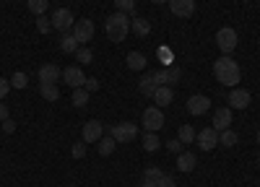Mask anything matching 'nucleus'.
<instances>
[{"instance_id":"obj_1","label":"nucleus","mask_w":260,"mask_h":187,"mask_svg":"<svg viewBox=\"0 0 260 187\" xmlns=\"http://www.w3.org/2000/svg\"><path fill=\"white\" fill-rule=\"evenodd\" d=\"M213 76H216V81H219L221 86L234 89L237 83H240V78H242V70H240V65H237V60H234V57L221 55L219 60L213 62Z\"/></svg>"},{"instance_id":"obj_21","label":"nucleus","mask_w":260,"mask_h":187,"mask_svg":"<svg viewBox=\"0 0 260 187\" xmlns=\"http://www.w3.org/2000/svg\"><path fill=\"white\" fill-rule=\"evenodd\" d=\"M130 31H133L136 36H148L151 24H148L146 18H133V21H130Z\"/></svg>"},{"instance_id":"obj_14","label":"nucleus","mask_w":260,"mask_h":187,"mask_svg":"<svg viewBox=\"0 0 260 187\" xmlns=\"http://www.w3.org/2000/svg\"><path fill=\"white\" fill-rule=\"evenodd\" d=\"M229 125H232V109H229V107H221V109L213 112V125H211V128H213L216 133L226 130Z\"/></svg>"},{"instance_id":"obj_4","label":"nucleus","mask_w":260,"mask_h":187,"mask_svg":"<svg viewBox=\"0 0 260 187\" xmlns=\"http://www.w3.org/2000/svg\"><path fill=\"white\" fill-rule=\"evenodd\" d=\"M52 29H57V31H62V34H68L73 26H76V18H73V11H68V8H57V11H52Z\"/></svg>"},{"instance_id":"obj_35","label":"nucleus","mask_w":260,"mask_h":187,"mask_svg":"<svg viewBox=\"0 0 260 187\" xmlns=\"http://www.w3.org/2000/svg\"><path fill=\"white\" fill-rule=\"evenodd\" d=\"M167 76H169V86H172V83H177L182 78V70L177 65H172V68H167Z\"/></svg>"},{"instance_id":"obj_27","label":"nucleus","mask_w":260,"mask_h":187,"mask_svg":"<svg viewBox=\"0 0 260 187\" xmlns=\"http://www.w3.org/2000/svg\"><path fill=\"white\" fill-rule=\"evenodd\" d=\"M26 6H29L31 13L45 16V13H47V6H50V0H26Z\"/></svg>"},{"instance_id":"obj_47","label":"nucleus","mask_w":260,"mask_h":187,"mask_svg":"<svg viewBox=\"0 0 260 187\" xmlns=\"http://www.w3.org/2000/svg\"><path fill=\"white\" fill-rule=\"evenodd\" d=\"M257 166H260V156H257Z\"/></svg>"},{"instance_id":"obj_46","label":"nucleus","mask_w":260,"mask_h":187,"mask_svg":"<svg viewBox=\"0 0 260 187\" xmlns=\"http://www.w3.org/2000/svg\"><path fill=\"white\" fill-rule=\"evenodd\" d=\"M257 145H260V130H257Z\"/></svg>"},{"instance_id":"obj_5","label":"nucleus","mask_w":260,"mask_h":187,"mask_svg":"<svg viewBox=\"0 0 260 187\" xmlns=\"http://www.w3.org/2000/svg\"><path fill=\"white\" fill-rule=\"evenodd\" d=\"M141 122H143V128H146V130L159 133V130L164 128V115H161V109H159V107H148V109H143Z\"/></svg>"},{"instance_id":"obj_7","label":"nucleus","mask_w":260,"mask_h":187,"mask_svg":"<svg viewBox=\"0 0 260 187\" xmlns=\"http://www.w3.org/2000/svg\"><path fill=\"white\" fill-rule=\"evenodd\" d=\"M71 34L76 36L78 45H86V42H91V36H94V21H91V18H81V21H76V26L71 29Z\"/></svg>"},{"instance_id":"obj_8","label":"nucleus","mask_w":260,"mask_h":187,"mask_svg":"<svg viewBox=\"0 0 260 187\" xmlns=\"http://www.w3.org/2000/svg\"><path fill=\"white\" fill-rule=\"evenodd\" d=\"M81 138H83V143H99L104 138V125L99 120H89L81 130Z\"/></svg>"},{"instance_id":"obj_30","label":"nucleus","mask_w":260,"mask_h":187,"mask_svg":"<svg viewBox=\"0 0 260 187\" xmlns=\"http://www.w3.org/2000/svg\"><path fill=\"white\" fill-rule=\"evenodd\" d=\"M115 8L122 11V13H130V16H133V11H136V0H115Z\"/></svg>"},{"instance_id":"obj_18","label":"nucleus","mask_w":260,"mask_h":187,"mask_svg":"<svg viewBox=\"0 0 260 187\" xmlns=\"http://www.w3.org/2000/svg\"><path fill=\"white\" fill-rule=\"evenodd\" d=\"M195 166H198V156H192L190 151H182V154H177V169L180 172H192Z\"/></svg>"},{"instance_id":"obj_34","label":"nucleus","mask_w":260,"mask_h":187,"mask_svg":"<svg viewBox=\"0 0 260 187\" xmlns=\"http://www.w3.org/2000/svg\"><path fill=\"white\" fill-rule=\"evenodd\" d=\"M182 140L180 138H169V143H167V148H169V154H182Z\"/></svg>"},{"instance_id":"obj_29","label":"nucleus","mask_w":260,"mask_h":187,"mask_svg":"<svg viewBox=\"0 0 260 187\" xmlns=\"http://www.w3.org/2000/svg\"><path fill=\"white\" fill-rule=\"evenodd\" d=\"M177 135H180V140H182V143H192L198 133L192 130V125H182V128L177 130Z\"/></svg>"},{"instance_id":"obj_36","label":"nucleus","mask_w":260,"mask_h":187,"mask_svg":"<svg viewBox=\"0 0 260 187\" xmlns=\"http://www.w3.org/2000/svg\"><path fill=\"white\" fill-rule=\"evenodd\" d=\"M71 156H73V159H83V156H86V143H83V140L76 143L73 148H71Z\"/></svg>"},{"instance_id":"obj_32","label":"nucleus","mask_w":260,"mask_h":187,"mask_svg":"<svg viewBox=\"0 0 260 187\" xmlns=\"http://www.w3.org/2000/svg\"><path fill=\"white\" fill-rule=\"evenodd\" d=\"M76 57H78V62H83V65H89V62L94 60V55H91L89 47H78L76 50Z\"/></svg>"},{"instance_id":"obj_12","label":"nucleus","mask_w":260,"mask_h":187,"mask_svg":"<svg viewBox=\"0 0 260 187\" xmlns=\"http://www.w3.org/2000/svg\"><path fill=\"white\" fill-rule=\"evenodd\" d=\"M62 81L68 83L71 89H81L83 83H86V73H83L78 65H68V68L62 70Z\"/></svg>"},{"instance_id":"obj_3","label":"nucleus","mask_w":260,"mask_h":187,"mask_svg":"<svg viewBox=\"0 0 260 187\" xmlns=\"http://www.w3.org/2000/svg\"><path fill=\"white\" fill-rule=\"evenodd\" d=\"M237 42H240V36H237V31H234L232 26H224V29H219V31H216V47H219L224 55L234 52Z\"/></svg>"},{"instance_id":"obj_22","label":"nucleus","mask_w":260,"mask_h":187,"mask_svg":"<svg viewBox=\"0 0 260 187\" xmlns=\"http://www.w3.org/2000/svg\"><path fill=\"white\" fill-rule=\"evenodd\" d=\"M39 94H42V99H47V101H57L60 99V91H57L55 83H39Z\"/></svg>"},{"instance_id":"obj_25","label":"nucleus","mask_w":260,"mask_h":187,"mask_svg":"<svg viewBox=\"0 0 260 187\" xmlns=\"http://www.w3.org/2000/svg\"><path fill=\"white\" fill-rule=\"evenodd\" d=\"M89 96H91V94L86 91L83 86H81V89H73V96H71L73 107H78V109H81V107H86V104H89Z\"/></svg>"},{"instance_id":"obj_43","label":"nucleus","mask_w":260,"mask_h":187,"mask_svg":"<svg viewBox=\"0 0 260 187\" xmlns=\"http://www.w3.org/2000/svg\"><path fill=\"white\" fill-rule=\"evenodd\" d=\"M8 120V107H6V101H0V122Z\"/></svg>"},{"instance_id":"obj_39","label":"nucleus","mask_w":260,"mask_h":187,"mask_svg":"<svg viewBox=\"0 0 260 187\" xmlns=\"http://www.w3.org/2000/svg\"><path fill=\"white\" fill-rule=\"evenodd\" d=\"M83 89L89 91V94H94V91L99 89V81H96V78H86V83H83Z\"/></svg>"},{"instance_id":"obj_40","label":"nucleus","mask_w":260,"mask_h":187,"mask_svg":"<svg viewBox=\"0 0 260 187\" xmlns=\"http://www.w3.org/2000/svg\"><path fill=\"white\" fill-rule=\"evenodd\" d=\"M159 60L164 62V65H172V52H169L167 47H161V50H159Z\"/></svg>"},{"instance_id":"obj_45","label":"nucleus","mask_w":260,"mask_h":187,"mask_svg":"<svg viewBox=\"0 0 260 187\" xmlns=\"http://www.w3.org/2000/svg\"><path fill=\"white\" fill-rule=\"evenodd\" d=\"M151 3H169V0H151Z\"/></svg>"},{"instance_id":"obj_23","label":"nucleus","mask_w":260,"mask_h":187,"mask_svg":"<svg viewBox=\"0 0 260 187\" xmlns=\"http://www.w3.org/2000/svg\"><path fill=\"white\" fill-rule=\"evenodd\" d=\"M143 148H146V151H151V154L159 151V148H161L159 135H156V133H151V130H146V135H143Z\"/></svg>"},{"instance_id":"obj_20","label":"nucleus","mask_w":260,"mask_h":187,"mask_svg":"<svg viewBox=\"0 0 260 187\" xmlns=\"http://www.w3.org/2000/svg\"><path fill=\"white\" fill-rule=\"evenodd\" d=\"M115 145H117V140H115L112 135H104V138L96 143L99 156H112V154H115Z\"/></svg>"},{"instance_id":"obj_2","label":"nucleus","mask_w":260,"mask_h":187,"mask_svg":"<svg viewBox=\"0 0 260 187\" xmlns=\"http://www.w3.org/2000/svg\"><path fill=\"white\" fill-rule=\"evenodd\" d=\"M104 29H107V36H110L112 42H122V39L127 36V31H130V18H127V13L115 11L112 16H107Z\"/></svg>"},{"instance_id":"obj_13","label":"nucleus","mask_w":260,"mask_h":187,"mask_svg":"<svg viewBox=\"0 0 260 187\" xmlns=\"http://www.w3.org/2000/svg\"><path fill=\"white\" fill-rule=\"evenodd\" d=\"M169 11L177 18H190L195 13V0H169Z\"/></svg>"},{"instance_id":"obj_26","label":"nucleus","mask_w":260,"mask_h":187,"mask_svg":"<svg viewBox=\"0 0 260 187\" xmlns=\"http://www.w3.org/2000/svg\"><path fill=\"white\" fill-rule=\"evenodd\" d=\"M237 140H240V135H237L234 130H229V128L219 133V143H221V145H226V148H232V145H237Z\"/></svg>"},{"instance_id":"obj_11","label":"nucleus","mask_w":260,"mask_h":187,"mask_svg":"<svg viewBox=\"0 0 260 187\" xmlns=\"http://www.w3.org/2000/svg\"><path fill=\"white\" fill-rule=\"evenodd\" d=\"M250 107V91L234 86L229 94V109H247Z\"/></svg>"},{"instance_id":"obj_33","label":"nucleus","mask_w":260,"mask_h":187,"mask_svg":"<svg viewBox=\"0 0 260 187\" xmlns=\"http://www.w3.org/2000/svg\"><path fill=\"white\" fill-rule=\"evenodd\" d=\"M37 29H39L42 34H47V31L52 29V21H50L47 16H37Z\"/></svg>"},{"instance_id":"obj_6","label":"nucleus","mask_w":260,"mask_h":187,"mask_svg":"<svg viewBox=\"0 0 260 187\" xmlns=\"http://www.w3.org/2000/svg\"><path fill=\"white\" fill-rule=\"evenodd\" d=\"M110 135H112L117 143H130V140L138 135V128H136L133 122H117V125H112Z\"/></svg>"},{"instance_id":"obj_38","label":"nucleus","mask_w":260,"mask_h":187,"mask_svg":"<svg viewBox=\"0 0 260 187\" xmlns=\"http://www.w3.org/2000/svg\"><path fill=\"white\" fill-rule=\"evenodd\" d=\"M154 81H156V86H169V76H167V70H156V73H154Z\"/></svg>"},{"instance_id":"obj_17","label":"nucleus","mask_w":260,"mask_h":187,"mask_svg":"<svg viewBox=\"0 0 260 187\" xmlns=\"http://www.w3.org/2000/svg\"><path fill=\"white\" fill-rule=\"evenodd\" d=\"M125 65H127L130 70H136V73H141V70H146V65H148V60H146V55H143V52H130V55L125 57Z\"/></svg>"},{"instance_id":"obj_19","label":"nucleus","mask_w":260,"mask_h":187,"mask_svg":"<svg viewBox=\"0 0 260 187\" xmlns=\"http://www.w3.org/2000/svg\"><path fill=\"white\" fill-rule=\"evenodd\" d=\"M138 89H141V94L143 96H154V91H156V81H154V73H146V76H141V81H138Z\"/></svg>"},{"instance_id":"obj_31","label":"nucleus","mask_w":260,"mask_h":187,"mask_svg":"<svg viewBox=\"0 0 260 187\" xmlns=\"http://www.w3.org/2000/svg\"><path fill=\"white\" fill-rule=\"evenodd\" d=\"M161 169H159V166H148V169L143 172V177H146V182H159L161 179Z\"/></svg>"},{"instance_id":"obj_41","label":"nucleus","mask_w":260,"mask_h":187,"mask_svg":"<svg viewBox=\"0 0 260 187\" xmlns=\"http://www.w3.org/2000/svg\"><path fill=\"white\" fill-rule=\"evenodd\" d=\"M3 133L6 135H11V133H16V122L8 117V120H3Z\"/></svg>"},{"instance_id":"obj_10","label":"nucleus","mask_w":260,"mask_h":187,"mask_svg":"<svg viewBox=\"0 0 260 187\" xmlns=\"http://www.w3.org/2000/svg\"><path fill=\"white\" fill-rule=\"evenodd\" d=\"M195 140H198L201 151H213L216 145H219V133H216L213 128H206V130H201L198 135H195Z\"/></svg>"},{"instance_id":"obj_15","label":"nucleus","mask_w":260,"mask_h":187,"mask_svg":"<svg viewBox=\"0 0 260 187\" xmlns=\"http://www.w3.org/2000/svg\"><path fill=\"white\" fill-rule=\"evenodd\" d=\"M57 78H62V70L57 65H52V62L39 68V83H55Z\"/></svg>"},{"instance_id":"obj_42","label":"nucleus","mask_w":260,"mask_h":187,"mask_svg":"<svg viewBox=\"0 0 260 187\" xmlns=\"http://www.w3.org/2000/svg\"><path fill=\"white\" fill-rule=\"evenodd\" d=\"M159 187H175V177H167V174H161V179L156 182Z\"/></svg>"},{"instance_id":"obj_9","label":"nucleus","mask_w":260,"mask_h":187,"mask_svg":"<svg viewBox=\"0 0 260 187\" xmlns=\"http://www.w3.org/2000/svg\"><path fill=\"white\" fill-rule=\"evenodd\" d=\"M208 109H211V99H208V96H203V94H192V96L187 99V112H190V115L201 117V115H206Z\"/></svg>"},{"instance_id":"obj_37","label":"nucleus","mask_w":260,"mask_h":187,"mask_svg":"<svg viewBox=\"0 0 260 187\" xmlns=\"http://www.w3.org/2000/svg\"><path fill=\"white\" fill-rule=\"evenodd\" d=\"M11 89H13L11 81H8V78H0V101H6V96H8Z\"/></svg>"},{"instance_id":"obj_28","label":"nucleus","mask_w":260,"mask_h":187,"mask_svg":"<svg viewBox=\"0 0 260 187\" xmlns=\"http://www.w3.org/2000/svg\"><path fill=\"white\" fill-rule=\"evenodd\" d=\"M11 86H13V89H26V86H29V76H26L24 70H16V73L11 76Z\"/></svg>"},{"instance_id":"obj_24","label":"nucleus","mask_w":260,"mask_h":187,"mask_svg":"<svg viewBox=\"0 0 260 187\" xmlns=\"http://www.w3.org/2000/svg\"><path fill=\"white\" fill-rule=\"evenodd\" d=\"M60 47H62V52H68V55H76V50L81 47L78 42H76V36L68 31V34H62V39H60Z\"/></svg>"},{"instance_id":"obj_16","label":"nucleus","mask_w":260,"mask_h":187,"mask_svg":"<svg viewBox=\"0 0 260 187\" xmlns=\"http://www.w3.org/2000/svg\"><path fill=\"white\" fill-rule=\"evenodd\" d=\"M154 104L161 109V107H167V104H172V99H175V94H172V86H156V91H154Z\"/></svg>"},{"instance_id":"obj_44","label":"nucleus","mask_w":260,"mask_h":187,"mask_svg":"<svg viewBox=\"0 0 260 187\" xmlns=\"http://www.w3.org/2000/svg\"><path fill=\"white\" fill-rule=\"evenodd\" d=\"M141 187H159V184H156V182H143Z\"/></svg>"}]
</instances>
